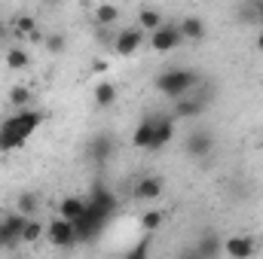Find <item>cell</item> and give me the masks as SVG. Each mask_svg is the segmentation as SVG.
Wrapping results in <instances>:
<instances>
[{
	"label": "cell",
	"instance_id": "cell-11",
	"mask_svg": "<svg viewBox=\"0 0 263 259\" xmlns=\"http://www.w3.org/2000/svg\"><path fill=\"white\" fill-rule=\"evenodd\" d=\"M205 107H208V98H202V95H199V98H190V95H187V98H181V101L175 104V116H178V119H196V116L205 113Z\"/></svg>",
	"mask_w": 263,
	"mask_h": 259
},
{
	"label": "cell",
	"instance_id": "cell-34",
	"mask_svg": "<svg viewBox=\"0 0 263 259\" xmlns=\"http://www.w3.org/2000/svg\"><path fill=\"white\" fill-rule=\"evenodd\" d=\"M3 34H6V28H3V21H0V40H3Z\"/></svg>",
	"mask_w": 263,
	"mask_h": 259
},
{
	"label": "cell",
	"instance_id": "cell-3",
	"mask_svg": "<svg viewBox=\"0 0 263 259\" xmlns=\"http://www.w3.org/2000/svg\"><path fill=\"white\" fill-rule=\"evenodd\" d=\"M107 220H110V213H107V210H101V207H95V204H89V201H86V210H83V217L73 223L77 241H80V244H89V241H95V238L104 232Z\"/></svg>",
	"mask_w": 263,
	"mask_h": 259
},
{
	"label": "cell",
	"instance_id": "cell-20",
	"mask_svg": "<svg viewBox=\"0 0 263 259\" xmlns=\"http://www.w3.org/2000/svg\"><path fill=\"white\" fill-rule=\"evenodd\" d=\"M37 210H40V198H37V192H22L18 195V213H22V217L34 220Z\"/></svg>",
	"mask_w": 263,
	"mask_h": 259
},
{
	"label": "cell",
	"instance_id": "cell-31",
	"mask_svg": "<svg viewBox=\"0 0 263 259\" xmlns=\"http://www.w3.org/2000/svg\"><path fill=\"white\" fill-rule=\"evenodd\" d=\"M178 259H202V256H199V250L193 247V244H187V247L178 250Z\"/></svg>",
	"mask_w": 263,
	"mask_h": 259
},
{
	"label": "cell",
	"instance_id": "cell-1",
	"mask_svg": "<svg viewBox=\"0 0 263 259\" xmlns=\"http://www.w3.org/2000/svg\"><path fill=\"white\" fill-rule=\"evenodd\" d=\"M40 122H43V113H40V110H22V113L9 116V119L0 125V153L18 149L34 131L40 128Z\"/></svg>",
	"mask_w": 263,
	"mask_h": 259
},
{
	"label": "cell",
	"instance_id": "cell-26",
	"mask_svg": "<svg viewBox=\"0 0 263 259\" xmlns=\"http://www.w3.org/2000/svg\"><path fill=\"white\" fill-rule=\"evenodd\" d=\"M162 220H165V213H162V210H147V213L141 217V226H144V232L150 235V232H156V229L162 226Z\"/></svg>",
	"mask_w": 263,
	"mask_h": 259
},
{
	"label": "cell",
	"instance_id": "cell-17",
	"mask_svg": "<svg viewBox=\"0 0 263 259\" xmlns=\"http://www.w3.org/2000/svg\"><path fill=\"white\" fill-rule=\"evenodd\" d=\"M175 137V119L172 116H159V122H156V134H153V143H150V149H162L168 140Z\"/></svg>",
	"mask_w": 263,
	"mask_h": 259
},
{
	"label": "cell",
	"instance_id": "cell-27",
	"mask_svg": "<svg viewBox=\"0 0 263 259\" xmlns=\"http://www.w3.org/2000/svg\"><path fill=\"white\" fill-rule=\"evenodd\" d=\"M43 232H46V229H43L37 220H28V223H25V232H22V244H34Z\"/></svg>",
	"mask_w": 263,
	"mask_h": 259
},
{
	"label": "cell",
	"instance_id": "cell-21",
	"mask_svg": "<svg viewBox=\"0 0 263 259\" xmlns=\"http://www.w3.org/2000/svg\"><path fill=\"white\" fill-rule=\"evenodd\" d=\"M138 28H147V31H159V28H162V15H159L156 9L144 6V9L138 12Z\"/></svg>",
	"mask_w": 263,
	"mask_h": 259
},
{
	"label": "cell",
	"instance_id": "cell-8",
	"mask_svg": "<svg viewBox=\"0 0 263 259\" xmlns=\"http://www.w3.org/2000/svg\"><path fill=\"white\" fill-rule=\"evenodd\" d=\"M181 31H178V25H162L159 31H153V37H150V46L156 49V52H172V49H178L181 46Z\"/></svg>",
	"mask_w": 263,
	"mask_h": 259
},
{
	"label": "cell",
	"instance_id": "cell-4",
	"mask_svg": "<svg viewBox=\"0 0 263 259\" xmlns=\"http://www.w3.org/2000/svg\"><path fill=\"white\" fill-rule=\"evenodd\" d=\"M25 223H28V217H22V213H9V217L0 220V250H9V247L22 244Z\"/></svg>",
	"mask_w": 263,
	"mask_h": 259
},
{
	"label": "cell",
	"instance_id": "cell-25",
	"mask_svg": "<svg viewBox=\"0 0 263 259\" xmlns=\"http://www.w3.org/2000/svg\"><path fill=\"white\" fill-rule=\"evenodd\" d=\"M12 31H15L18 37H28V40H31V34H37V21H34L31 15H18V18H15V28H12Z\"/></svg>",
	"mask_w": 263,
	"mask_h": 259
},
{
	"label": "cell",
	"instance_id": "cell-18",
	"mask_svg": "<svg viewBox=\"0 0 263 259\" xmlns=\"http://www.w3.org/2000/svg\"><path fill=\"white\" fill-rule=\"evenodd\" d=\"M178 31H181L184 40H202V37H205V21L196 18V15H190V18H184V21L178 25Z\"/></svg>",
	"mask_w": 263,
	"mask_h": 259
},
{
	"label": "cell",
	"instance_id": "cell-30",
	"mask_svg": "<svg viewBox=\"0 0 263 259\" xmlns=\"http://www.w3.org/2000/svg\"><path fill=\"white\" fill-rule=\"evenodd\" d=\"M147 253H150V235H147V238H141V241L129 250V256H126V259H147Z\"/></svg>",
	"mask_w": 263,
	"mask_h": 259
},
{
	"label": "cell",
	"instance_id": "cell-10",
	"mask_svg": "<svg viewBox=\"0 0 263 259\" xmlns=\"http://www.w3.org/2000/svg\"><path fill=\"white\" fill-rule=\"evenodd\" d=\"M162 177H141L135 186H132V198L135 201H156L162 195Z\"/></svg>",
	"mask_w": 263,
	"mask_h": 259
},
{
	"label": "cell",
	"instance_id": "cell-16",
	"mask_svg": "<svg viewBox=\"0 0 263 259\" xmlns=\"http://www.w3.org/2000/svg\"><path fill=\"white\" fill-rule=\"evenodd\" d=\"M83 210H86V201L80 195H67V198H62V204H59V220L77 223L83 217Z\"/></svg>",
	"mask_w": 263,
	"mask_h": 259
},
{
	"label": "cell",
	"instance_id": "cell-32",
	"mask_svg": "<svg viewBox=\"0 0 263 259\" xmlns=\"http://www.w3.org/2000/svg\"><path fill=\"white\" fill-rule=\"evenodd\" d=\"M257 18H260V25H263V0L257 3Z\"/></svg>",
	"mask_w": 263,
	"mask_h": 259
},
{
	"label": "cell",
	"instance_id": "cell-6",
	"mask_svg": "<svg viewBox=\"0 0 263 259\" xmlns=\"http://www.w3.org/2000/svg\"><path fill=\"white\" fill-rule=\"evenodd\" d=\"M46 238H49V244H52V247H62V250L73 247V244H77L73 223H67V220H59V217H55V220L46 226Z\"/></svg>",
	"mask_w": 263,
	"mask_h": 259
},
{
	"label": "cell",
	"instance_id": "cell-33",
	"mask_svg": "<svg viewBox=\"0 0 263 259\" xmlns=\"http://www.w3.org/2000/svg\"><path fill=\"white\" fill-rule=\"evenodd\" d=\"M257 49H260V52H263V34H260V37H257Z\"/></svg>",
	"mask_w": 263,
	"mask_h": 259
},
{
	"label": "cell",
	"instance_id": "cell-14",
	"mask_svg": "<svg viewBox=\"0 0 263 259\" xmlns=\"http://www.w3.org/2000/svg\"><path fill=\"white\" fill-rule=\"evenodd\" d=\"M86 201H89V204H95V207H101V210H107L110 217H114V210H117V195L110 192L104 183H95Z\"/></svg>",
	"mask_w": 263,
	"mask_h": 259
},
{
	"label": "cell",
	"instance_id": "cell-9",
	"mask_svg": "<svg viewBox=\"0 0 263 259\" xmlns=\"http://www.w3.org/2000/svg\"><path fill=\"white\" fill-rule=\"evenodd\" d=\"M223 253H230V259H251L257 253V241L248 235H230L223 241Z\"/></svg>",
	"mask_w": 263,
	"mask_h": 259
},
{
	"label": "cell",
	"instance_id": "cell-7",
	"mask_svg": "<svg viewBox=\"0 0 263 259\" xmlns=\"http://www.w3.org/2000/svg\"><path fill=\"white\" fill-rule=\"evenodd\" d=\"M86 156H89L98 168H104V165L110 162V156H114V137H110V134H95V137L89 140V146H86Z\"/></svg>",
	"mask_w": 263,
	"mask_h": 259
},
{
	"label": "cell",
	"instance_id": "cell-29",
	"mask_svg": "<svg viewBox=\"0 0 263 259\" xmlns=\"http://www.w3.org/2000/svg\"><path fill=\"white\" fill-rule=\"evenodd\" d=\"M43 46H46V52L59 55V52H65V37H62V34H49V37L43 40Z\"/></svg>",
	"mask_w": 263,
	"mask_h": 259
},
{
	"label": "cell",
	"instance_id": "cell-2",
	"mask_svg": "<svg viewBox=\"0 0 263 259\" xmlns=\"http://www.w3.org/2000/svg\"><path fill=\"white\" fill-rule=\"evenodd\" d=\"M196 85H199V73L190 70V67H172V70L156 76V92H162L168 98H178V101L187 98Z\"/></svg>",
	"mask_w": 263,
	"mask_h": 259
},
{
	"label": "cell",
	"instance_id": "cell-22",
	"mask_svg": "<svg viewBox=\"0 0 263 259\" xmlns=\"http://www.w3.org/2000/svg\"><path fill=\"white\" fill-rule=\"evenodd\" d=\"M117 18H120V6H114V3L95 6V21L98 25H117Z\"/></svg>",
	"mask_w": 263,
	"mask_h": 259
},
{
	"label": "cell",
	"instance_id": "cell-5",
	"mask_svg": "<svg viewBox=\"0 0 263 259\" xmlns=\"http://www.w3.org/2000/svg\"><path fill=\"white\" fill-rule=\"evenodd\" d=\"M211 149H214V134H211L208 128L190 131L187 140H184V153H187L190 159H208Z\"/></svg>",
	"mask_w": 263,
	"mask_h": 259
},
{
	"label": "cell",
	"instance_id": "cell-24",
	"mask_svg": "<svg viewBox=\"0 0 263 259\" xmlns=\"http://www.w3.org/2000/svg\"><path fill=\"white\" fill-rule=\"evenodd\" d=\"M31 98H34V92H31L28 85H12V89H9V104H12V107H25Z\"/></svg>",
	"mask_w": 263,
	"mask_h": 259
},
{
	"label": "cell",
	"instance_id": "cell-19",
	"mask_svg": "<svg viewBox=\"0 0 263 259\" xmlns=\"http://www.w3.org/2000/svg\"><path fill=\"white\" fill-rule=\"evenodd\" d=\"M114 101H117V85H114V82H107V79H104V82H98V85H95V107H101V110H104V107H110Z\"/></svg>",
	"mask_w": 263,
	"mask_h": 259
},
{
	"label": "cell",
	"instance_id": "cell-23",
	"mask_svg": "<svg viewBox=\"0 0 263 259\" xmlns=\"http://www.w3.org/2000/svg\"><path fill=\"white\" fill-rule=\"evenodd\" d=\"M6 67H9V70H22V67H28V52H25L22 46H12V49L6 52Z\"/></svg>",
	"mask_w": 263,
	"mask_h": 259
},
{
	"label": "cell",
	"instance_id": "cell-13",
	"mask_svg": "<svg viewBox=\"0 0 263 259\" xmlns=\"http://www.w3.org/2000/svg\"><path fill=\"white\" fill-rule=\"evenodd\" d=\"M156 122H159V116H144L141 125H138V131H135V137H132V146H138V149H150L153 134H156Z\"/></svg>",
	"mask_w": 263,
	"mask_h": 259
},
{
	"label": "cell",
	"instance_id": "cell-15",
	"mask_svg": "<svg viewBox=\"0 0 263 259\" xmlns=\"http://www.w3.org/2000/svg\"><path fill=\"white\" fill-rule=\"evenodd\" d=\"M141 40H144V37H141V28H126V31L117 34V43H114V46H117L120 55H132V52L141 49Z\"/></svg>",
	"mask_w": 263,
	"mask_h": 259
},
{
	"label": "cell",
	"instance_id": "cell-12",
	"mask_svg": "<svg viewBox=\"0 0 263 259\" xmlns=\"http://www.w3.org/2000/svg\"><path fill=\"white\" fill-rule=\"evenodd\" d=\"M193 247L199 250V256H202V259H217L220 253H223V241H220L214 232H202Z\"/></svg>",
	"mask_w": 263,
	"mask_h": 259
},
{
	"label": "cell",
	"instance_id": "cell-28",
	"mask_svg": "<svg viewBox=\"0 0 263 259\" xmlns=\"http://www.w3.org/2000/svg\"><path fill=\"white\" fill-rule=\"evenodd\" d=\"M239 18H242L245 25L260 21V18H257V3H242V6H239Z\"/></svg>",
	"mask_w": 263,
	"mask_h": 259
}]
</instances>
